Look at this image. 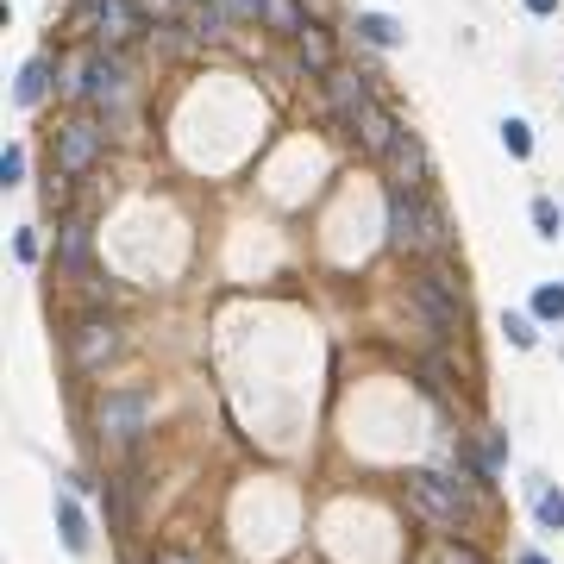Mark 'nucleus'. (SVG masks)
Masks as SVG:
<instances>
[{
    "mask_svg": "<svg viewBox=\"0 0 564 564\" xmlns=\"http://www.w3.org/2000/svg\"><path fill=\"white\" fill-rule=\"evenodd\" d=\"M389 245L402 257H445L452 251V226L433 207L427 188H395L389 195Z\"/></svg>",
    "mask_w": 564,
    "mask_h": 564,
    "instance_id": "1",
    "label": "nucleus"
},
{
    "mask_svg": "<svg viewBox=\"0 0 564 564\" xmlns=\"http://www.w3.org/2000/svg\"><path fill=\"white\" fill-rule=\"evenodd\" d=\"M408 301L427 314V326H433L439 339H452L458 326H464V276L445 264V257H433V264L408 282Z\"/></svg>",
    "mask_w": 564,
    "mask_h": 564,
    "instance_id": "2",
    "label": "nucleus"
},
{
    "mask_svg": "<svg viewBox=\"0 0 564 564\" xmlns=\"http://www.w3.org/2000/svg\"><path fill=\"white\" fill-rule=\"evenodd\" d=\"M94 427H101L107 445H138L157 427V395L151 389H107L94 402Z\"/></svg>",
    "mask_w": 564,
    "mask_h": 564,
    "instance_id": "3",
    "label": "nucleus"
},
{
    "mask_svg": "<svg viewBox=\"0 0 564 564\" xmlns=\"http://www.w3.org/2000/svg\"><path fill=\"white\" fill-rule=\"evenodd\" d=\"M107 151V113H76V120H63L57 126V145H51V163H57V176H88L94 163H101Z\"/></svg>",
    "mask_w": 564,
    "mask_h": 564,
    "instance_id": "4",
    "label": "nucleus"
},
{
    "mask_svg": "<svg viewBox=\"0 0 564 564\" xmlns=\"http://www.w3.org/2000/svg\"><path fill=\"white\" fill-rule=\"evenodd\" d=\"M69 94H82L88 107H101V113H120L132 101V63L120 51H101V57H88L82 63V76L69 82Z\"/></svg>",
    "mask_w": 564,
    "mask_h": 564,
    "instance_id": "5",
    "label": "nucleus"
},
{
    "mask_svg": "<svg viewBox=\"0 0 564 564\" xmlns=\"http://www.w3.org/2000/svg\"><path fill=\"white\" fill-rule=\"evenodd\" d=\"M414 496H420V508L433 514V521H445V527H464L470 521V508H477V496L458 483V477H445V470H414Z\"/></svg>",
    "mask_w": 564,
    "mask_h": 564,
    "instance_id": "6",
    "label": "nucleus"
},
{
    "mask_svg": "<svg viewBox=\"0 0 564 564\" xmlns=\"http://www.w3.org/2000/svg\"><path fill=\"white\" fill-rule=\"evenodd\" d=\"M113 358H120V326L101 320V314L76 320V333H69V364L76 370H107Z\"/></svg>",
    "mask_w": 564,
    "mask_h": 564,
    "instance_id": "7",
    "label": "nucleus"
},
{
    "mask_svg": "<svg viewBox=\"0 0 564 564\" xmlns=\"http://www.w3.org/2000/svg\"><path fill=\"white\" fill-rule=\"evenodd\" d=\"M82 13H88V26L101 32L107 51H120V44H132L145 32V13H138L132 0H82Z\"/></svg>",
    "mask_w": 564,
    "mask_h": 564,
    "instance_id": "8",
    "label": "nucleus"
},
{
    "mask_svg": "<svg viewBox=\"0 0 564 564\" xmlns=\"http://www.w3.org/2000/svg\"><path fill=\"white\" fill-rule=\"evenodd\" d=\"M320 88H326V101H333V113H339V126H345V132L376 107V94L364 88V76H351V69H333V76H320Z\"/></svg>",
    "mask_w": 564,
    "mask_h": 564,
    "instance_id": "9",
    "label": "nucleus"
},
{
    "mask_svg": "<svg viewBox=\"0 0 564 564\" xmlns=\"http://www.w3.org/2000/svg\"><path fill=\"white\" fill-rule=\"evenodd\" d=\"M389 176L395 188H427V151H420V138L402 126V138H395V151H389Z\"/></svg>",
    "mask_w": 564,
    "mask_h": 564,
    "instance_id": "10",
    "label": "nucleus"
},
{
    "mask_svg": "<svg viewBox=\"0 0 564 564\" xmlns=\"http://www.w3.org/2000/svg\"><path fill=\"white\" fill-rule=\"evenodd\" d=\"M295 51H301V63H308L314 76H333V69H339V63H333V38H326L320 26H301V32H295Z\"/></svg>",
    "mask_w": 564,
    "mask_h": 564,
    "instance_id": "11",
    "label": "nucleus"
},
{
    "mask_svg": "<svg viewBox=\"0 0 564 564\" xmlns=\"http://www.w3.org/2000/svg\"><path fill=\"white\" fill-rule=\"evenodd\" d=\"M57 533H63V546L69 552H88V514H82V502L76 496H57Z\"/></svg>",
    "mask_w": 564,
    "mask_h": 564,
    "instance_id": "12",
    "label": "nucleus"
},
{
    "mask_svg": "<svg viewBox=\"0 0 564 564\" xmlns=\"http://www.w3.org/2000/svg\"><path fill=\"white\" fill-rule=\"evenodd\" d=\"M57 264L63 270H82L88 264V226L82 220H63L57 226Z\"/></svg>",
    "mask_w": 564,
    "mask_h": 564,
    "instance_id": "13",
    "label": "nucleus"
},
{
    "mask_svg": "<svg viewBox=\"0 0 564 564\" xmlns=\"http://www.w3.org/2000/svg\"><path fill=\"white\" fill-rule=\"evenodd\" d=\"M44 88H51V57H32L26 69H19L13 101H19V107H38V101H44Z\"/></svg>",
    "mask_w": 564,
    "mask_h": 564,
    "instance_id": "14",
    "label": "nucleus"
},
{
    "mask_svg": "<svg viewBox=\"0 0 564 564\" xmlns=\"http://www.w3.org/2000/svg\"><path fill=\"white\" fill-rule=\"evenodd\" d=\"M358 38L376 44V51H395V44H402V19H389V13H358Z\"/></svg>",
    "mask_w": 564,
    "mask_h": 564,
    "instance_id": "15",
    "label": "nucleus"
},
{
    "mask_svg": "<svg viewBox=\"0 0 564 564\" xmlns=\"http://www.w3.org/2000/svg\"><path fill=\"white\" fill-rule=\"evenodd\" d=\"M533 320H564V282H539L533 289Z\"/></svg>",
    "mask_w": 564,
    "mask_h": 564,
    "instance_id": "16",
    "label": "nucleus"
},
{
    "mask_svg": "<svg viewBox=\"0 0 564 564\" xmlns=\"http://www.w3.org/2000/svg\"><path fill=\"white\" fill-rule=\"evenodd\" d=\"M533 226H539V239H558L564 232V214H558L552 195H533Z\"/></svg>",
    "mask_w": 564,
    "mask_h": 564,
    "instance_id": "17",
    "label": "nucleus"
},
{
    "mask_svg": "<svg viewBox=\"0 0 564 564\" xmlns=\"http://www.w3.org/2000/svg\"><path fill=\"white\" fill-rule=\"evenodd\" d=\"M502 145H508V157H533V126L527 120H502Z\"/></svg>",
    "mask_w": 564,
    "mask_h": 564,
    "instance_id": "18",
    "label": "nucleus"
},
{
    "mask_svg": "<svg viewBox=\"0 0 564 564\" xmlns=\"http://www.w3.org/2000/svg\"><path fill=\"white\" fill-rule=\"evenodd\" d=\"M264 19H270L276 32H301V26H308V19H301V7H295V0H270V13H264Z\"/></svg>",
    "mask_w": 564,
    "mask_h": 564,
    "instance_id": "19",
    "label": "nucleus"
},
{
    "mask_svg": "<svg viewBox=\"0 0 564 564\" xmlns=\"http://www.w3.org/2000/svg\"><path fill=\"white\" fill-rule=\"evenodd\" d=\"M502 333H508V345H521V351H533V339H539V333H533V314H508Z\"/></svg>",
    "mask_w": 564,
    "mask_h": 564,
    "instance_id": "20",
    "label": "nucleus"
},
{
    "mask_svg": "<svg viewBox=\"0 0 564 564\" xmlns=\"http://www.w3.org/2000/svg\"><path fill=\"white\" fill-rule=\"evenodd\" d=\"M0 182H7V188L26 182V145H7V157H0Z\"/></svg>",
    "mask_w": 564,
    "mask_h": 564,
    "instance_id": "21",
    "label": "nucleus"
},
{
    "mask_svg": "<svg viewBox=\"0 0 564 564\" xmlns=\"http://www.w3.org/2000/svg\"><path fill=\"white\" fill-rule=\"evenodd\" d=\"M539 527H564V489H546V496H539Z\"/></svg>",
    "mask_w": 564,
    "mask_h": 564,
    "instance_id": "22",
    "label": "nucleus"
},
{
    "mask_svg": "<svg viewBox=\"0 0 564 564\" xmlns=\"http://www.w3.org/2000/svg\"><path fill=\"white\" fill-rule=\"evenodd\" d=\"M220 7H226L232 19H264V13H270V0H220Z\"/></svg>",
    "mask_w": 564,
    "mask_h": 564,
    "instance_id": "23",
    "label": "nucleus"
},
{
    "mask_svg": "<svg viewBox=\"0 0 564 564\" xmlns=\"http://www.w3.org/2000/svg\"><path fill=\"white\" fill-rule=\"evenodd\" d=\"M13 251H19V264H38V251H44V245H38V232H19Z\"/></svg>",
    "mask_w": 564,
    "mask_h": 564,
    "instance_id": "24",
    "label": "nucleus"
},
{
    "mask_svg": "<svg viewBox=\"0 0 564 564\" xmlns=\"http://www.w3.org/2000/svg\"><path fill=\"white\" fill-rule=\"evenodd\" d=\"M445 564H483V558L470 552V546H445Z\"/></svg>",
    "mask_w": 564,
    "mask_h": 564,
    "instance_id": "25",
    "label": "nucleus"
},
{
    "mask_svg": "<svg viewBox=\"0 0 564 564\" xmlns=\"http://www.w3.org/2000/svg\"><path fill=\"white\" fill-rule=\"evenodd\" d=\"M527 13H539V19H546V13H558V0H527Z\"/></svg>",
    "mask_w": 564,
    "mask_h": 564,
    "instance_id": "26",
    "label": "nucleus"
},
{
    "mask_svg": "<svg viewBox=\"0 0 564 564\" xmlns=\"http://www.w3.org/2000/svg\"><path fill=\"white\" fill-rule=\"evenodd\" d=\"M157 564H188V552H163V558H157Z\"/></svg>",
    "mask_w": 564,
    "mask_h": 564,
    "instance_id": "27",
    "label": "nucleus"
},
{
    "mask_svg": "<svg viewBox=\"0 0 564 564\" xmlns=\"http://www.w3.org/2000/svg\"><path fill=\"white\" fill-rule=\"evenodd\" d=\"M514 564H546V558H539V552H521V558H514Z\"/></svg>",
    "mask_w": 564,
    "mask_h": 564,
    "instance_id": "28",
    "label": "nucleus"
}]
</instances>
